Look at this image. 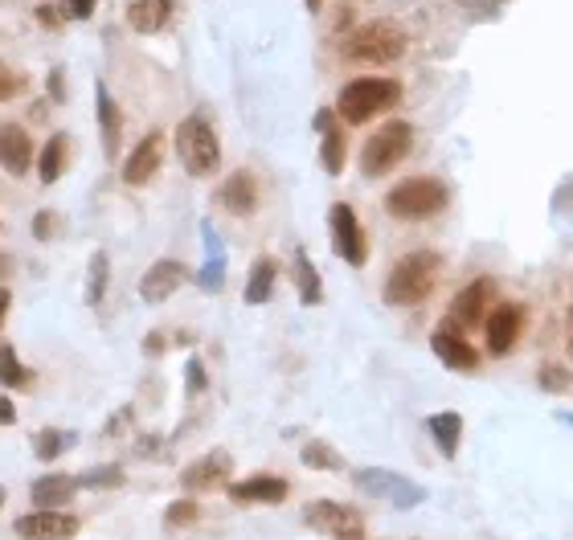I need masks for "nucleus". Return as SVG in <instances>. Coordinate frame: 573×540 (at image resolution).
Returning a JSON list of instances; mask_svg holds the SVG:
<instances>
[{
    "instance_id": "f8f14e48",
    "label": "nucleus",
    "mask_w": 573,
    "mask_h": 540,
    "mask_svg": "<svg viewBox=\"0 0 573 540\" xmlns=\"http://www.w3.org/2000/svg\"><path fill=\"white\" fill-rule=\"evenodd\" d=\"M430 348L439 353V360L447 365V369L455 372H472L479 369V353L472 348V340H463V332H459V323H442V328H435V336H430Z\"/></svg>"
},
{
    "instance_id": "ea45409f",
    "label": "nucleus",
    "mask_w": 573,
    "mask_h": 540,
    "mask_svg": "<svg viewBox=\"0 0 573 540\" xmlns=\"http://www.w3.org/2000/svg\"><path fill=\"white\" fill-rule=\"evenodd\" d=\"M205 389V369L202 360H188V393H202Z\"/></svg>"
},
{
    "instance_id": "4be33fe9",
    "label": "nucleus",
    "mask_w": 573,
    "mask_h": 540,
    "mask_svg": "<svg viewBox=\"0 0 573 540\" xmlns=\"http://www.w3.org/2000/svg\"><path fill=\"white\" fill-rule=\"evenodd\" d=\"M29 495L37 507H62L78 495V475H41L29 483Z\"/></svg>"
},
{
    "instance_id": "423d86ee",
    "label": "nucleus",
    "mask_w": 573,
    "mask_h": 540,
    "mask_svg": "<svg viewBox=\"0 0 573 540\" xmlns=\"http://www.w3.org/2000/svg\"><path fill=\"white\" fill-rule=\"evenodd\" d=\"M414 148V127L405 123V119H393L386 127H377V132L365 139V148H361V169L365 176H386L402 164L405 156Z\"/></svg>"
},
{
    "instance_id": "f3484780",
    "label": "nucleus",
    "mask_w": 573,
    "mask_h": 540,
    "mask_svg": "<svg viewBox=\"0 0 573 540\" xmlns=\"http://www.w3.org/2000/svg\"><path fill=\"white\" fill-rule=\"evenodd\" d=\"M291 495V483L279 475H251L242 483H230V500L234 504H283Z\"/></svg>"
},
{
    "instance_id": "37998d69",
    "label": "nucleus",
    "mask_w": 573,
    "mask_h": 540,
    "mask_svg": "<svg viewBox=\"0 0 573 540\" xmlns=\"http://www.w3.org/2000/svg\"><path fill=\"white\" fill-rule=\"evenodd\" d=\"M9 307H13V295L0 287V323H4V316H9Z\"/></svg>"
},
{
    "instance_id": "a19ab883",
    "label": "nucleus",
    "mask_w": 573,
    "mask_h": 540,
    "mask_svg": "<svg viewBox=\"0 0 573 540\" xmlns=\"http://www.w3.org/2000/svg\"><path fill=\"white\" fill-rule=\"evenodd\" d=\"M13 422H17V405L0 393V426H13Z\"/></svg>"
},
{
    "instance_id": "a18cd8bd",
    "label": "nucleus",
    "mask_w": 573,
    "mask_h": 540,
    "mask_svg": "<svg viewBox=\"0 0 573 540\" xmlns=\"http://www.w3.org/2000/svg\"><path fill=\"white\" fill-rule=\"evenodd\" d=\"M4 274H9V258H4V254H0V279H4Z\"/></svg>"
},
{
    "instance_id": "9b49d317",
    "label": "nucleus",
    "mask_w": 573,
    "mask_h": 540,
    "mask_svg": "<svg viewBox=\"0 0 573 540\" xmlns=\"http://www.w3.org/2000/svg\"><path fill=\"white\" fill-rule=\"evenodd\" d=\"M304 524L316 528V532H328V537H361V512L344 504H332V500H320L304 512Z\"/></svg>"
},
{
    "instance_id": "bb28decb",
    "label": "nucleus",
    "mask_w": 573,
    "mask_h": 540,
    "mask_svg": "<svg viewBox=\"0 0 573 540\" xmlns=\"http://www.w3.org/2000/svg\"><path fill=\"white\" fill-rule=\"evenodd\" d=\"M295 287H300V299H304L307 307L324 304V283L320 274H316V267H312L307 250H295Z\"/></svg>"
},
{
    "instance_id": "f257e3e1",
    "label": "nucleus",
    "mask_w": 573,
    "mask_h": 540,
    "mask_svg": "<svg viewBox=\"0 0 573 540\" xmlns=\"http://www.w3.org/2000/svg\"><path fill=\"white\" fill-rule=\"evenodd\" d=\"M439 267L442 258L430 250H414L405 254L398 267L389 270L386 279V304L389 307H418L430 299V291L439 283Z\"/></svg>"
},
{
    "instance_id": "ddd939ff",
    "label": "nucleus",
    "mask_w": 573,
    "mask_h": 540,
    "mask_svg": "<svg viewBox=\"0 0 573 540\" xmlns=\"http://www.w3.org/2000/svg\"><path fill=\"white\" fill-rule=\"evenodd\" d=\"M160 160H164V132H148L132 148L127 164H123V185H132V188L148 185L156 176V169H160Z\"/></svg>"
},
{
    "instance_id": "6ab92c4d",
    "label": "nucleus",
    "mask_w": 573,
    "mask_h": 540,
    "mask_svg": "<svg viewBox=\"0 0 573 540\" xmlns=\"http://www.w3.org/2000/svg\"><path fill=\"white\" fill-rule=\"evenodd\" d=\"M218 205L225 213H234V218H251L254 209H258V181H254L251 172H234L218 188Z\"/></svg>"
},
{
    "instance_id": "4468645a",
    "label": "nucleus",
    "mask_w": 573,
    "mask_h": 540,
    "mask_svg": "<svg viewBox=\"0 0 573 540\" xmlns=\"http://www.w3.org/2000/svg\"><path fill=\"white\" fill-rule=\"evenodd\" d=\"M234 471V458L230 451H209L202 455L197 463H188L185 471H181V488L185 491H209V488H221L225 479Z\"/></svg>"
},
{
    "instance_id": "b1692460",
    "label": "nucleus",
    "mask_w": 573,
    "mask_h": 540,
    "mask_svg": "<svg viewBox=\"0 0 573 540\" xmlns=\"http://www.w3.org/2000/svg\"><path fill=\"white\" fill-rule=\"evenodd\" d=\"M426 430H430V439L439 442V451L447 458H455L459 455V442H463V418L459 414H435L430 422H426Z\"/></svg>"
},
{
    "instance_id": "473e14b6",
    "label": "nucleus",
    "mask_w": 573,
    "mask_h": 540,
    "mask_svg": "<svg viewBox=\"0 0 573 540\" xmlns=\"http://www.w3.org/2000/svg\"><path fill=\"white\" fill-rule=\"evenodd\" d=\"M197 516H202L197 500H176V504H169V512H164V524H169V528H185V524H197Z\"/></svg>"
},
{
    "instance_id": "a211bd4d",
    "label": "nucleus",
    "mask_w": 573,
    "mask_h": 540,
    "mask_svg": "<svg viewBox=\"0 0 573 540\" xmlns=\"http://www.w3.org/2000/svg\"><path fill=\"white\" fill-rule=\"evenodd\" d=\"M29 164H34V139L17 123H4L0 127V169L9 176H25Z\"/></svg>"
},
{
    "instance_id": "49530a36",
    "label": "nucleus",
    "mask_w": 573,
    "mask_h": 540,
    "mask_svg": "<svg viewBox=\"0 0 573 540\" xmlns=\"http://www.w3.org/2000/svg\"><path fill=\"white\" fill-rule=\"evenodd\" d=\"M307 9H312V13H320V9H324V0H307Z\"/></svg>"
},
{
    "instance_id": "9d476101",
    "label": "nucleus",
    "mask_w": 573,
    "mask_h": 540,
    "mask_svg": "<svg viewBox=\"0 0 573 540\" xmlns=\"http://www.w3.org/2000/svg\"><path fill=\"white\" fill-rule=\"evenodd\" d=\"M185 283H188L185 262H176V258H160V262H153L148 274L139 279V295H144V304H164V299H172Z\"/></svg>"
},
{
    "instance_id": "393cba45",
    "label": "nucleus",
    "mask_w": 573,
    "mask_h": 540,
    "mask_svg": "<svg viewBox=\"0 0 573 540\" xmlns=\"http://www.w3.org/2000/svg\"><path fill=\"white\" fill-rule=\"evenodd\" d=\"M62 172H66V135H50L37 156V176H41V185H58Z\"/></svg>"
},
{
    "instance_id": "aec40b11",
    "label": "nucleus",
    "mask_w": 573,
    "mask_h": 540,
    "mask_svg": "<svg viewBox=\"0 0 573 540\" xmlns=\"http://www.w3.org/2000/svg\"><path fill=\"white\" fill-rule=\"evenodd\" d=\"M95 111H99V135H102V152L107 160H115L119 156V135H123V115H119L115 99H111V90L107 86H95Z\"/></svg>"
},
{
    "instance_id": "c9c22d12",
    "label": "nucleus",
    "mask_w": 573,
    "mask_h": 540,
    "mask_svg": "<svg viewBox=\"0 0 573 540\" xmlns=\"http://www.w3.org/2000/svg\"><path fill=\"white\" fill-rule=\"evenodd\" d=\"M540 385L545 389H570V369H561V365H545V369H540Z\"/></svg>"
},
{
    "instance_id": "0eeeda50",
    "label": "nucleus",
    "mask_w": 573,
    "mask_h": 540,
    "mask_svg": "<svg viewBox=\"0 0 573 540\" xmlns=\"http://www.w3.org/2000/svg\"><path fill=\"white\" fill-rule=\"evenodd\" d=\"M356 491H365V495H377V500H389L393 507H418L426 500V491L418 483H410L402 475L393 471H381V467H365V471L353 475Z\"/></svg>"
},
{
    "instance_id": "79ce46f5",
    "label": "nucleus",
    "mask_w": 573,
    "mask_h": 540,
    "mask_svg": "<svg viewBox=\"0 0 573 540\" xmlns=\"http://www.w3.org/2000/svg\"><path fill=\"white\" fill-rule=\"evenodd\" d=\"M164 348H169V336H160V332H156V336L144 340V353H148V356L164 353Z\"/></svg>"
},
{
    "instance_id": "a878e982",
    "label": "nucleus",
    "mask_w": 573,
    "mask_h": 540,
    "mask_svg": "<svg viewBox=\"0 0 573 540\" xmlns=\"http://www.w3.org/2000/svg\"><path fill=\"white\" fill-rule=\"evenodd\" d=\"M275 279H279V262L275 258H258L251 270V279H246V304H267L270 291H275Z\"/></svg>"
},
{
    "instance_id": "7ed1b4c3",
    "label": "nucleus",
    "mask_w": 573,
    "mask_h": 540,
    "mask_svg": "<svg viewBox=\"0 0 573 540\" xmlns=\"http://www.w3.org/2000/svg\"><path fill=\"white\" fill-rule=\"evenodd\" d=\"M176 156L188 176H214L221 169V144L205 115H188L176 127Z\"/></svg>"
},
{
    "instance_id": "e433bc0d",
    "label": "nucleus",
    "mask_w": 573,
    "mask_h": 540,
    "mask_svg": "<svg viewBox=\"0 0 573 540\" xmlns=\"http://www.w3.org/2000/svg\"><path fill=\"white\" fill-rule=\"evenodd\" d=\"M58 9H62V17H70V21H86L95 13V0H62Z\"/></svg>"
},
{
    "instance_id": "c85d7f7f",
    "label": "nucleus",
    "mask_w": 573,
    "mask_h": 540,
    "mask_svg": "<svg viewBox=\"0 0 573 540\" xmlns=\"http://www.w3.org/2000/svg\"><path fill=\"white\" fill-rule=\"evenodd\" d=\"M34 381L29 369L21 365V356L13 344H0V389H25Z\"/></svg>"
},
{
    "instance_id": "58836bf2",
    "label": "nucleus",
    "mask_w": 573,
    "mask_h": 540,
    "mask_svg": "<svg viewBox=\"0 0 573 540\" xmlns=\"http://www.w3.org/2000/svg\"><path fill=\"white\" fill-rule=\"evenodd\" d=\"M46 90H50L53 102H66V78H62V70H58V66L50 70V78H46Z\"/></svg>"
},
{
    "instance_id": "dca6fc26",
    "label": "nucleus",
    "mask_w": 573,
    "mask_h": 540,
    "mask_svg": "<svg viewBox=\"0 0 573 540\" xmlns=\"http://www.w3.org/2000/svg\"><path fill=\"white\" fill-rule=\"evenodd\" d=\"M484 323H488V353L504 356V353H512V348H516V340H521L524 311L516 304H500Z\"/></svg>"
},
{
    "instance_id": "1a4fd4ad",
    "label": "nucleus",
    "mask_w": 573,
    "mask_h": 540,
    "mask_svg": "<svg viewBox=\"0 0 573 540\" xmlns=\"http://www.w3.org/2000/svg\"><path fill=\"white\" fill-rule=\"evenodd\" d=\"M13 532L21 540H74L78 537V520L66 516V512H58V507H37L29 516H21L13 524Z\"/></svg>"
},
{
    "instance_id": "09e8293b",
    "label": "nucleus",
    "mask_w": 573,
    "mask_h": 540,
    "mask_svg": "<svg viewBox=\"0 0 573 540\" xmlns=\"http://www.w3.org/2000/svg\"><path fill=\"white\" fill-rule=\"evenodd\" d=\"M0 507H4V488H0Z\"/></svg>"
},
{
    "instance_id": "412c9836",
    "label": "nucleus",
    "mask_w": 573,
    "mask_h": 540,
    "mask_svg": "<svg viewBox=\"0 0 573 540\" xmlns=\"http://www.w3.org/2000/svg\"><path fill=\"white\" fill-rule=\"evenodd\" d=\"M316 132L324 135L320 139L324 172H328V176H340V172H344V132H340L337 115H332V111H320V115H316Z\"/></svg>"
},
{
    "instance_id": "4c0bfd02",
    "label": "nucleus",
    "mask_w": 573,
    "mask_h": 540,
    "mask_svg": "<svg viewBox=\"0 0 573 540\" xmlns=\"http://www.w3.org/2000/svg\"><path fill=\"white\" fill-rule=\"evenodd\" d=\"M202 287H209V291L221 287V258H218V250H214V258H209V267L202 270Z\"/></svg>"
},
{
    "instance_id": "39448f33",
    "label": "nucleus",
    "mask_w": 573,
    "mask_h": 540,
    "mask_svg": "<svg viewBox=\"0 0 573 540\" xmlns=\"http://www.w3.org/2000/svg\"><path fill=\"white\" fill-rule=\"evenodd\" d=\"M442 205H447V185L435 181V176H410V181L389 188L386 197L389 218L398 221H426L435 218Z\"/></svg>"
},
{
    "instance_id": "6e6552de",
    "label": "nucleus",
    "mask_w": 573,
    "mask_h": 540,
    "mask_svg": "<svg viewBox=\"0 0 573 540\" xmlns=\"http://www.w3.org/2000/svg\"><path fill=\"white\" fill-rule=\"evenodd\" d=\"M328 225H332V250L349 262V267H365V258H369V242H365V230H361V221H356L353 205H332V213H328Z\"/></svg>"
},
{
    "instance_id": "f03ea898",
    "label": "nucleus",
    "mask_w": 573,
    "mask_h": 540,
    "mask_svg": "<svg viewBox=\"0 0 573 540\" xmlns=\"http://www.w3.org/2000/svg\"><path fill=\"white\" fill-rule=\"evenodd\" d=\"M405 46H410V37L393 21H369V25H356L353 34L340 41V53L361 66H389L402 58Z\"/></svg>"
},
{
    "instance_id": "20e7f679",
    "label": "nucleus",
    "mask_w": 573,
    "mask_h": 540,
    "mask_svg": "<svg viewBox=\"0 0 573 540\" xmlns=\"http://www.w3.org/2000/svg\"><path fill=\"white\" fill-rule=\"evenodd\" d=\"M398 99H402V83H393V78H356V83L340 90L337 115L344 123H369L373 115L389 111Z\"/></svg>"
},
{
    "instance_id": "5701e85b",
    "label": "nucleus",
    "mask_w": 573,
    "mask_h": 540,
    "mask_svg": "<svg viewBox=\"0 0 573 540\" xmlns=\"http://www.w3.org/2000/svg\"><path fill=\"white\" fill-rule=\"evenodd\" d=\"M169 17H172V0H132V4H127V21H132V29H139V34L164 29Z\"/></svg>"
},
{
    "instance_id": "72a5a7b5",
    "label": "nucleus",
    "mask_w": 573,
    "mask_h": 540,
    "mask_svg": "<svg viewBox=\"0 0 573 540\" xmlns=\"http://www.w3.org/2000/svg\"><path fill=\"white\" fill-rule=\"evenodd\" d=\"M58 230H62V218L53 213V209H41L34 218V237L37 242H53L58 237Z\"/></svg>"
},
{
    "instance_id": "7c9ffc66",
    "label": "nucleus",
    "mask_w": 573,
    "mask_h": 540,
    "mask_svg": "<svg viewBox=\"0 0 573 540\" xmlns=\"http://www.w3.org/2000/svg\"><path fill=\"white\" fill-rule=\"evenodd\" d=\"M74 434H66V430H37V439H34V451L41 463H53V458L62 455V451H70L74 446Z\"/></svg>"
},
{
    "instance_id": "8fccbe9b",
    "label": "nucleus",
    "mask_w": 573,
    "mask_h": 540,
    "mask_svg": "<svg viewBox=\"0 0 573 540\" xmlns=\"http://www.w3.org/2000/svg\"><path fill=\"white\" fill-rule=\"evenodd\" d=\"M344 540H361V537H344Z\"/></svg>"
},
{
    "instance_id": "c756f323",
    "label": "nucleus",
    "mask_w": 573,
    "mask_h": 540,
    "mask_svg": "<svg viewBox=\"0 0 573 540\" xmlns=\"http://www.w3.org/2000/svg\"><path fill=\"white\" fill-rule=\"evenodd\" d=\"M304 463L312 471H344V455H340L337 446H328V442L312 439L304 446Z\"/></svg>"
},
{
    "instance_id": "2eb2a0df",
    "label": "nucleus",
    "mask_w": 573,
    "mask_h": 540,
    "mask_svg": "<svg viewBox=\"0 0 573 540\" xmlns=\"http://www.w3.org/2000/svg\"><path fill=\"white\" fill-rule=\"evenodd\" d=\"M491 295H496V283L491 279H475L467 287L455 295V304H451V323L459 328H475V323L488 320V304Z\"/></svg>"
},
{
    "instance_id": "de8ad7c7",
    "label": "nucleus",
    "mask_w": 573,
    "mask_h": 540,
    "mask_svg": "<svg viewBox=\"0 0 573 540\" xmlns=\"http://www.w3.org/2000/svg\"><path fill=\"white\" fill-rule=\"evenodd\" d=\"M570 353H573V311H570Z\"/></svg>"
},
{
    "instance_id": "2f4dec72",
    "label": "nucleus",
    "mask_w": 573,
    "mask_h": 540,
    "mask_svg": "<svg viewBox=\"0 0 573 540\" xmlns=\"http://www.w3.org/2000/svg\"><path fill=\"white\" fill-rule=\"evenodd\" d=\"M119 483H123V467H95L78 475V488H119Z\"/></svg>"
},
{
    "instance_id": "f704fd0d",
    "label": "nucleus",
    "mask_w": 573,
    "mask_h": 540,
    "mask_svg": "<svg viewBox=\"0 0 573 540\" xmlns=\"http://www.w3.org/2000/svg\"><path fill=\"white\" fill-rule=\"evenodd\" d=\"M21 86H25V78H21L17 70L0 66V102H9L13 95H21Z\"/></svg>"
},
{
    "instance_id": "cd10ccee",
    "label": "nucleus",
    "mask_w": 573,
    "mask_h": 540,
    "mask_svg": "<svg viewBox=\"0 0 573 540\" xmlns=\"http://www.w3.org/2000/svg\"><path fill=\"white\" fill-rule=\"evenodd\" d=\"M107 279H111V262L107 254H90V270H86V287H83V304L99 307L102 295H107Z\"/></svg>"
},
{
    "instance_id": "c03bdc74",
    "label": "nucleus",
    "mask_w": 573,
    "mask_h": 540,
    "mask_svg": "<svg viewBox=\"0 0 573 540\" xmlns=\"http://www.w3.org/2000/svg\"><path fill=\"white\" fill-rule=\"evenodd\" d=\"M58 13H62V9H58ZM58 13H53V9H41V13H37V17L46 21V25H58Z\"/></svg>"
}]
</instances>
